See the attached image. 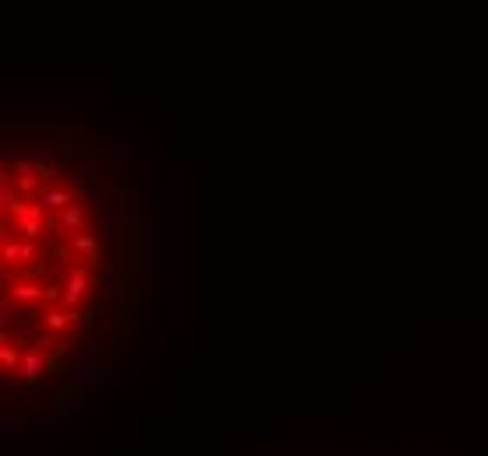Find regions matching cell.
<instances>
[{
	"label": "cell",
	"instance_id": "5",
	"mask_svg": "<svg viewBox=\"0 0 488 456\" xmlns=\"http://www.w3.org/2000/svg\"><path fill=\"white\" fill-rule=\"evenodd\" d=\"M71 250L74 253H81L91 267H99L106 256H102V246H99V239L91 235V232H78V235H71Z\"/></svg>",
	"mask_w": 488,
	"mask_h": 456
},
{
	"label": "cell",
	"instance_id": "7",
	"mask_svg": "<svg viewBox=\"0 0 488 456\" xmlns=\"http://www.w3.org/2000/svg\"><path fill=\"white\" fill-rule=\"evenodd\" d=\"M88 215H91V211H88L84 204H71L67 211H60V218H56V221H60V228H64V232H67V239H71V235H78V232L84 228Z\"/></svg>",
	"mask_w": 488,
	"mask_h": 456
},
{
	"label": "cell",
	"instance_id": "3",
	"mask_svg": "<svg viewBox=\"0 0 488 456\" xmlns=\"http://www.w3.org/2000/svg\"><path fill=\"white\" fill-rule=\"evenodd\" d=\"M81 200V190L78 187H46L43 193H39V204L46 207V211H67L71 204H78Z\"/></svg>",
	"mask_w": 488,
	"mask_h": 456
},
{
	"label": "cell",
	"instance_id": "6",
	"mask_svg": "<svg viewBox=\"0 0 488 456\" xmlns=\"http://www.w3.org/2000/svg\"><path fill=\"white\" fill-rule=\"evenodd\" d=\"M88 291H91V274H84V278H64V295H60V302H64V309H78Z\"/></svg>",
	"mask_w": 488,
	"mask_h": 456
},
{
	"label": "cell",
	"instance_id": "17",
	"mask_svg": "<svg viewBox=\"0 0 488 456\" xmlns=\"http://www.w3.org/2000/svg\"><path fill=\"white\" fill-rule=\"evenodd\" d=\"M81 179L84 182H102V169H99V162H81Z\"/></svg>",
	"mask_w": 488,
	"mask_h": 456
},
{
	"label": "cell",
	"instance_id": "2",
	"mask_svg": "<svg viewBox=\"0 0 488 456\" xmlns=\"http://www.w3.org/2000/svg\"><path fill=\"white\" fill-rule=\"evenodd\" d=\"M49 369V355L46 351H39V348H32V351H25L21 355V365H18V379L21 383H39L43 379V372Z\"/></svg>",
	"mask_w": 488,
	"mask_h": 456
},
{
	"label": "cell",
	"instance_id": "14",
	"mask_svg": "<svg viewBox=\"0 0 488 456\" xmlns=\"http://www.w3.org/2000/svg\"><path fill=\"white\" fill-rule=\"evenodd\" d=\"M14 187H18L21 197H28V193H43V179H39L36 172H28V176H18V179H14Z\"/></svg>",
	"mask_w": 488,
	"mask_h": 456
},
{
	"label": "cell",
	"instance_id": "10",
	"mask_svg": "<svg viewBox=\"0 0 488 456\" xmlns=\"http://www.w3.org/2000/svg\"><path fill=\"white\" fill-rule=\"evenodd\" d=\"M60 172H64V165H60L56 158H49V155H39V158H36V176H39L43 182L60 179Z\"/></svg>",
	"mask_w": 488,
	"mask_h": 456
},
{
	"label": "cell",
	"instance_id": "9",
	"mask_svg": "<svg viewBox=\"0 0 488 456\" xmlns=\"http://www.w3.org/2000/svg\"><path fill=\"white\" fill-rule=\"evenodd\" d=\"M25 204V197L18 193V187L14 182H0V211H4L8 218H14L18 215V207Z\"/></svg>",
	"mask_w": 488,
	"mask_h": 456
},
{
	"label": "cell",
	"instance_id": "15",
	"mask_svg": "<svg viewBox=\"0 0 488 456\" xmlns=\"http://www.w3.org/2000/svg\"><path fill=\"white\" fill-rule=\"evenodd\" d=\"M113 158H116V165H124V162L137 158V147H134V141L119 137V141H116V151H113Z\"/></svg>",
	"mask_w": 488,
	"mask_h": 456
},
{
	"label": "cell",
	"instance_id": "12",
	"mask_svg": "<svg viewBox=\"0 0 488 456\" xmlns=\"http://www.w3.org/2000/svg\"><path fill=\"white\" fill-rule=\"evenodd\" d=\"M14 232H21L25 239L39 242L46 235V221H32V218H14Z\"/></svg>",
	"mask_w": 488,
	"mask_h": 456
},
{
	"label": "cell",
	"instance_id": "11",
	"mask_svg": "<svg viewBox=\"0 0 488 456\" xmlns=\"http://www.w3.org/2000/svg\"><path fill=\"white\" fill-rule=\"evenodd\" d=\"M36 151H18V155H11L8 162H11V169H14V179L18 176H28V172H36Z\"/></svg>",
	"mask_w": 488,
	"mask_h": 456
},
{
	"label": "cell",
	"instance_id": "4",
	"mask_svg": "<svg viewBox=\"0 0 488 456\" xmlns=\"http://www.w3.org/2000/svg\"><path fill=\"white\" fill-rule=\"evenodd\" d=\"M99 372H102V361H99V351H91L78 369L71 372V386L74 389H88V386H95L99 383Z\"/></svg>",
	"mask_w": 488,
	"mask_h": 456
},
{
	"label": "cell",
	"instance_id": "8",
	"mask_svg": "<svg viewBox=\"0 0 488 456\" xmlns=\"http://www.w3.org/2000/svg\"><path fill=\"white\" fill-rule=\"evenodd\" d=\"M8 295L14 302H21V306H43V302H46V288L36 285V281H18Z\"/></svg>",
	"mask_w": 488,
	"mask_h": 456
},
{
	"label": "cell",
	"instance_id": "13",
	"mask_svg": "<svg viewBox=\"0 0 488 456\" xmlns=\"http://www.w3.org/2000/svg\"><path fill=\"white\" fill-rule=\"evenodd\" d=\"M21 355H25V351H18V348H11V344H0V365H4V372H18Z\"/></svg>",
	"mask_w": 488,
	"mask_h": 456
},
{
	"label": "cell",
	"instance_id": "16",
	"mask_svg": "<svg viewBox=\"0 0 488 456\" xmlns=\"http://www.w3.org/2000/svg\"><path fill=\"white\" fill-rule=\"evenodd\" d=\"M99 235L106 242L116 239V211H102V215H99Z\"/></svg>",
	"mask_w": 488,
	"mask_h": 456
},
{
	"label": "cell",
	"instance_id": "1",
	"mask_svg": "<svg viewBox=\"0 0 488 456\" xmlns=\"http://www.w3.org/2000/svg\"><path fill=\"white\" fill-rule=\"evenodd\" d=\"M0 256H4V263H21V267H32V263H39L43 256H39V242H32V239H14V242H8V246H0Z\"/></svg>",
	"mask_w": 488,
	"mask_h": 456
}]
</instances>
